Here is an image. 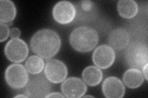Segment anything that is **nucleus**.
Here are the masks:
<instances>
[{"label": "nucleus", "mask_w": 148, "mask_h": 98, "mask_svg": "<svg viewBox=\"0 0 148 98\" xmlns=\"http://www.w3.org/2000/svg\"><path fill=\"white\" fill-rule=\"evenodd\" d=\"M83 97H94L93 96H90V95H87V96H83Z\"/></svg>", "instance_id": "24"}, {"label": "nucleus", "mask_w": 148, "mask_h": 98, "mask_svg": "<svg viewBox=\"0 0 148 98\" xmlns=\"http://www.w3.org/2000/svg\"><path fill=\"white\" fill-rule=\"evenodd\" d=\"M17 9L14 3L9 0L0 1V21L1 23H10L14 19Z\"/></svg>", "instance_id": "14"}, {"label": "nucleus", "mask_w": 148, "mask_h": 98, "mask_svg": "<svg viewBox=\"0 0 148 98\" xmlns=\"http://www.w3.org/2000/svg\"><path fill=\"white\" fill-rule=\"evenodd\" d=\"M148 49L146 44L133 42L130 44L125 53L127 66L131 68L142 69L148 64Z\"/></svg>", "instance_id": "3"}, {"label": "nucleus", "mask_w": 148, "mask_h": 98, "mask_svg": "<svg viewBox=\"0 0 148 98\" xmlns=\"http://www.w3.org/2000/svg\"><path fill=\"white\" fill-rule=\"evenodd\" d=\"M92 59L97 67L106 69L112 66L115 62V52L109 45H101L95 50Z\"/></svg>", "instance_id": "9"}, {"label": "nucleus", "mask_w": 148, "mask_h": 98, "mask_svg": "<svg viewBox=\"0 0 148 98\" xmlns=\"http://www.w3.org/2000/svg\"><path fill=\"white\" fill-rule=\"evenodd\" d=\"M130 42L129 32L122 28H115L111 31L108 36V43L113 49L120 50L128 45Z\"/></svg>", "instance_id": "12"}, {"label": "nucleus", "mask_w": 148, "mask_h": 98, "mask_svg": "<svg viewBox=\"0 0 148 98\" xmlns=\"http://www.w3.org/2000/svg\"><path fill=\"white\" fill-rule=\"evenodd\" d=\"M9 35H10V30L9 26L4 23H0V42L3 43L6 41Z\"/></svg>", "instance_id": "18"}, {"label": "nucleus", "mask_w": 148, "mask_h": 98, "mask_svg": "<svg viewBox=\"0 0 148 98\" xmlns=\"http://www.w3.org/2000/svg\"><path fill=\"white\" fill-rule=\"evenodd\" d=\"M80 7L83 11L85 12H89L92 9V3L91 1H82L80 2Z\"/></svg>", "instance_id": "19"}, {"label": "nucleus", "mask_w": 148, "mask_h": 98, "mask_svg": "<svg viewBox=\"0 0 148 98\" xmlns=\"http://www.w3.org/2000/svg\"><path fill=\"white\" fill-rule=\"evenodd\" d=\"M45 97H65V96L62 95L61 93H60L54 92V93H49Z\"/></svg>", "instance_id": "21"}, {"label": "nucleus", "mask_w": 148, "mask_h": 98, "mask_svg": "<svg viewBox=\"0 0 148 98\" xmlns=\"http://www.w3.org/2000/svg\"><path fill=\"white\" fill-rule=\"evenodd\" d=\"M51 90V85L48 78L43 74H38L29 78L24 87V93L29 97H45Z\"/></svg>", "instance_id": "4"}, {"label": "nucleus", "mask_w": 148, "mask_h": 98, "mask_svg": "<svg viewBox=\"0 0 148 98\" xmlns=\"http://www.w3.org/2000/svg\"><path fill=\"white\" fill-rule=\"evenodd\" d=\"M14 97H24V98H27V97H29L27 95H18L16 96H14Z\"/></svg>", "instance_id": "23"}, {"label": "nucleus", "mask_w": 148, "mask_h": 98, "mask_svg": "<svg viewBox=\"0 0 148 98\" xmlns=\"http://www.w3.org/2000/svg\"><path fill=\"white\" fill-rule=\"evenodd\" d=\"M147 66H148V64H146L145 66L142 68L143 74V75H144L145 78L147 80H148V78H147Z\"/></svg>", "instance_id": "22"}, {"label": "nucleus", "mask_w": 148, "mask_h": 98, "mask_svg": "<svg viewBox=\"0 0 148 98\" xmlns=\"http://www.w3.org/2000/svg\"><path fill=\"white\" fill-rule=\"evenodd\" d=\"M29 52L27 43L20 38L11 39L4 47V53L6 58L13 63L24 62L27 57Z\"/></svg>", "instance_id": "6"}, {"label": "nucleus", "mask_w": 148, "mask_h": 98, "mask_svg": "<svg viewBox=\"0 0 148 98\" xmlns=\"http://www.w3.org/2000/svg\"><path fill=\"white\" fill-rule=\"evenodd\" d=\"M45 62L42 58L36 55L29 57L25 62V68L28 72L35 75L40 74L44 69Z\"/></svg>", "instance_id": "17"}, {"label": "nucleus", "mask_w": 148, "mask_h": 98, "mask_svg": "<svg viewBox=\"0 0 148 98\" xmlns=\"http://www.w3.org/2000/svg\"><path fill=\"white\" fill-rule=\"evenodd\" d=\"M61 38L56 32L50 29L39 30L30 40V47L39 57L50 59L56 55L61 49Z\"/></svg>", "instance_id": "1"}, {"label": "nucleus", "mask_w": 148, "mask_h": 98, "mask_svg": "<svg viewBox=\"0 0 148 98\" xmlns=\"http://www.w3.org/2000/svg\"><path fill=\"white\" fill-rule=\"evenodd\" d=\"M5 80L13 89L24 88L29 81L28 71L21 64H12L7 68L4 74Z\"/></svg>", "instance_id": "5"}, {"label": "nucleus", "mask_w": 148, "mask_h": 98, "mask_svg": "<svg viewBox=\"0 0 148 98\" xmlns=\"http://www.w3.org/2000/svg\"><path fill=\"white\" fill-rule=\"evenodd\" d=\"M103 95L108 98H121L125 93V88L122 82L115 77L106 78L102 85Z\"/></svg>", "instance_id": "11"}, {"label": "nucleus", "mask_w": 148, "mask_h": 98, "mask_svg": "<svg viewBox=\"0 0 148 98\" xmlns=\"http://www.w3.org/2000/svg\"><path fill=\"white\" fill-rule=\"evenodd\" d=\"M99 39V34L95 29L80 26L71 32L69 41L73 49L79 52L86 53L96 47Z\"/></svg>", "instance_id": "2"}, {"label": "nucleus", "mask_w": 148, "mask_h": 98, "mask_svg": "<svg viewBox=\"0 0 148 98\" xmlns=\"http://www.w3.org/2000/svg\"><path fill=\"white\" fill-rule=\"evenodd\" d=\"M119 15L125 18H132L138 12V6L133 0H120L117 3Z\"/></svg>", "instance_id": "15"}, {"label": "nucleus", "mask_w": 148, "mask_h": 98, "mask_svg": "<svg viewBox=\"0 0 148 98\" xmlns=\"http://www.w3.org/2000/svg\"><path fill=\"white\" fill-rule=\"evenodd\" d=\"M82 77L86 84L94 87L101 83L103 78V72L100 68L94 66H90L83 70Z\"/></svg>", "instance_id": "16"}, {"label": "nucleus", "mask_w": 148, "mask_h": 98, "mask_svg": "<svg viewBox=\"0 0 148 98\" xmlns=\"http://www.w3.org/2000/svg\"><path fill=\"white\" fill-rule=\"evenodd\" d=\"M66 65L56 59L48 61L45 68V75L48 80L53 83L62 82L67 76Z\"/></svg>", "instance_id": "7"}, {"label": "nucleus", "mask_w": 148, "mask_h": 98, "mask_svg": "<svg viewBox=\"0 0 148 98\" xmlns=\"http://www.w3.org/2000/svg\"><path fill=\"white\" fill-rule=\"evenodd\" d=\"M123 80L127 87L131 89H135L144 82L145 77L140 69L131 68L124 72Z\"/></svg>", "instance_id": "13"}, {"label": "nucleus", "mask_w": 148, "mask_h": 98, "mask_svg": "<svg viewBox=\"0 0 148 98\" xmlns=\"http://www.w3.org/2000/svg\"><path fill=\"white\" fill-rule=\"evenodd\" d=\"M21 36V31L17 28H13L10 30V37L12 39L18 38Z\"/></svg>", "instance_id": "20"}, {"label": "nucleus", "mask_w": 148, "mask_h": 98, "mask_svg": "<svg viewBox=\"0 0 148 98\" xmlns=\"http://www.w3.org/2000/svg\"><path fill=\"white\" fill-rule=\"evenodd\" d=\"M61 90L65 97L79 98L84 96L87 91V87L82 79L72 77L63 81Z\"/></svg>", "instance_id": "10"}, {"label": "nucleus", "mask_w": 148, "mask_h": 98, "mask_svg": "<svg viewBox=\"0 0 148 98\" xmlns=\"http://www.w3.org/2000/svg\"><path fill=\"white\" fill-rule=\"evenodd\" d=\"M54 19L61 24H68L76 16V8L67 1H61L55 4L53 9Z\"/></svg>", "instance_id": "8"}]
</instances>
